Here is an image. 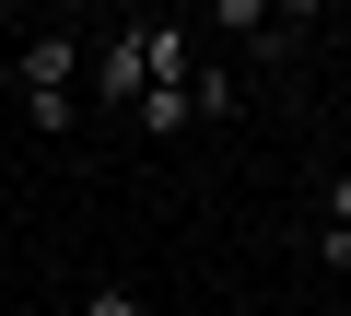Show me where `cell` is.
Here are the masks:
<instances>
[{
	"label": "cell",
	"mask_w": 351,
	"mask_h": 316,
	"mask_svg": "<svg viewBox=\"0 0 351 316\" xmlns=\"http://www.w3.org/2000/svg\"><path fill=\"white\" fill-rule=\"evenodd\" d=\"M234 106H246V82H234L223 59H199V71H188V117H234Z\"/></svg>",
	"instance_id": "cell-4"
},
{
	"label": "cell",
	"mask_w": 351,
	"mask_h": 316,
	"mask_svg": "<svg viewBox=\"0 0 351 316\" xmlns=\"http://www.w3.org/2000/svg\"><path fill=\"white\" fill-rule=\"evenodd\" d=\"M82 36H24V129H71V82H82Z\"/></svg>",
	"instance_id": "cell-1"
},
{
	"label": "cell",
	"mask_w": 351,
	"mask_h": 316,
	"mask_svg": "<svg viewBox=\"0 0 351 316\" xmlns=\"http://www.w3.org/2000/svg\"><path fill=\"white\" fill-rule=\"evenodd\" d=\"M71 316H141V293H129V281H94V293H82Z\"/></svg>",
	"instance_id": "cell-6"
},
{
	"label": "cell",
	"mask_w": 351,
	"mask_h": 316,
	"mask_svg": "<svg viewBox=\"0 0 351 316\" xmlns=\"http://www.w3.org/2000/svg\"><path fill=\"white\" fill-rule=\"evenodd\" d=\"M269 24H293V12H269V0H211V36H258L269 47Z\"/></svg>",
	"instance_id": "cell-5"
},
{
	"label": "cell",
	"mask_w": 351,
	"mask_h": 316,
	"mask_svg": "<svg viewBox=\"0 0 351 316\" xmlns=\"http://www.w3.org/2000/svg\"><path fill=\"white\" fill-rule=\"evenodd\" d=\"M316 258H328V269H351V165L316 188Z\"/></svg>",
	"instance_id": "cell-3"
},
{
	"label": "cell",
	"mask_w": 351,
	"mask_h": 316,
	"mask_svg": "<svg viewBox=\"0 0 351 316\" xmlns=\"http://www.w3.org/2000/svg\"><path fill=\"white\" fill-rule=\"evenodd\" d=\"M82 71H94V94H106V117H129V106L152 94V36H141V24H117V36L82 59Z\"/></svg>",
	"instance_id": "cell-2"
}]
</instances>
